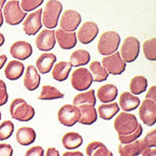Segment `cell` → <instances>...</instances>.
Listing matches in <instances>:
<instances>
[{
	"label": "cell",
	"instance_id": "obj_1",
	"mask_svg": "<svg viewBox=\"0 0 156 156\" xmlns=\"http://www.w3.org/2000/svg\"><path fill=\"white\" fill-rule=\"evenodd\" d=\"M62 11V5L58 0H48L42 9L41 21L42 24L48 29L56 28Z\"/></svg>",
	"mask_w": 156,
	"mask_h": 156
},
{
	"label": "cell",
	"instance_id": "obj_2",
	"mask_svg": "<svg viewBox=\"0 0 156 156\" xmlns=\"http://www.w3.org/2000/svg\"><path fill=\"white\" fill-rule=\"evenodd\" d=\"M34 109L23 98H16L10 105V114L12 119L19 122H29L34 116Z\"/></svg>",
	"mask_w": 156,
	"mask_h": 156
},
{
	"label": "cell",
	"instance_id": "obj_3",
	"mask_svg": "<svg viewBox=\"0 0 156 156\" xmlns=\"http://www.w3.org/2000/svg\"><path fill=\"white\" fill-rule=\"evenodd\" d=\"M117 136H125L133 133L139 126L137 117L129 112H119L113 123Z\"/></svg>",
	"mask_w": 156,
	"mask_h": 156
},
{
	"label": "cell",
	"instance_id": "obj_4",
	"mask_svg": "<svg viewBox=\"0 0 156 156\" xmlns=\"http://www.w3.org/2000/svg\"><path fill=\"white\" fill-rule=\"evenodd\" d=\"M121 43V37L116 31H109L103 32L100 36V39L97 44V50L99 54L103 56H108L116 52Z\"/></svg>",
	"mask_w": 156,
	"mask_h": 156
},
{
	"label": "cell",
	"instance_id": "obj_5",
	"mask_svg": "<svg viewBox=\"0 0 156 156\" xmlns=\"http://www.w3.org/2000/svg\"><path fill=\"white\" fill-rule=\"evenodd\" d=\"M2 15H3V20H5V22L9 25L15 26L21 24L25 20L27 14H26V12H24L21 9L20 1H17V0H11V1H9V2H7L3 5Z\"/></svg>",
	"mask_w": 156,
	"mask_h": 156
},
{
	"label": "cell",
	"instance_id": "obj_6",
	"mask_svg": "<svg viewBox=\"0 0 156 156\" xmlns=\"http://www.w3.org/2000/svg\"><path fill=\"white\" fill-rule=\"evenodd\" d=\"M140 52V42L135 37H127L121 45L119 53L125 62H133L139 56Z\"/></svg>",
	"mask_w": 156,
	"mask_h": 156
},
{
	"label": "cell",
	"instance_id": "obj_7",
	"mask_svg": "<svg viewBox=\"0 0 156 156\" xmlns=\"http://www.w3.org/2000/svg\"><path fill=\"white\" fill-rule=\"evenodd\" d=\"M94 82L93 76L88 69L86 68H76L71 73V85L74 90L79 92H85L90 90V85Z\"/></svg>",
	"mask_w": 156,
	"mask_h": 156
},
{
	"label": "cell",
	"instance_id": "obj_8",
	"mask_svg": "<svg viewBox=\"0 0 156 156\" xmlns=\"http://www.w3.org/2000/svg\"><path fill=\"white\" fill-rule=\"evenodd\" d=\"M101 65L105 68V70L108 72V74H112V76H119L126 69V62L122 59L117 51L111 55L105 56L102 58Z\"/></svg>",
	"mask_w": 156,
	"mask_h": 156
},
{
	"label": "cell",
	"instance_id": "obj_9",
	"mask_svg": "<svg viewBox=\"0 0 156 156\" xmlns=\"http://www.w3.org/2000/svg\"><path fill=\"white\" fill-rule=\"evenodd\" d=\"M58 122L67 127H72L79 122L80 119V110L73 105H64L60 107L57 112Z\"/></svg>",
	"mask_w": 156,
	"mask_h": 156
},
{
	"label": "cell",
	"instance_id": "obj_10",
	"mask_svg": "<svg viewBox=\"0 0 156 156\" xmlns=\"http://www.w3.org/2000/svg\"><path fill=\"white\" fill-rule=\"evenodd\" d=\"M139 108V117L143 124L147 126H154L156 122V102L151 99L145 98L140 102Z\"/></svg>",
	"mask_w": 156,
	"mask_h": 156
},
{
	"label": "cell",
	"instance_id": "obj_11",
	"mask_svg": "<svg viewBox=\"0 0 156 156\" xmlns=\"http://www.w3.org/2000/svg\"><path fill=\"white\" fill-rule=\"evenodd\" d=\"M41 15L42 9H38L25 17L26 20H24L23 29L27 36H36L40 31V29L42 28Z\"/></svg>",
	"mask_w": 156,
	"mask_h": 156
},
{
	"label": "cell",
	"instance_id": "obj_12",
	"mask_svg": "<svg viewBox=\"0 0 156 156\" xmlns=\"http://www.w3.org/2000/svg\"><path fill=\"white\" fill-rule=\"evenodd\" d=\"M99 32V28L95 22H85L80 27L76 34V39L82 44H90L94 41Z\"/></svg>",
	"mask_w": 156,
	"mask_h": 156
},
{
	"label": "cell",
	"instance_id": "obj_13",
	"mask_svg": "<svg viewBox=\"0 0 156 156\" xmlns=\"http://www.w3.org/2000/svg\"><path fill=\"white\" fill-rule=\"evenodd\" d=\"M81 14L74 10H66L60 17L59 25L62 30L66 31H76L81 24Z\"/></svg>",
	"mask_w": 156,
	"mask_h": 156
},
{
	"label": "cell",
	"instance_id": "obj_14",
	"mask_svg": "<svg viewBox=\"0 0 156 156\" xmlns=\"http://www.w3.org/2000/svg\"><path fill=\"white\" fill-rule=\"evenodd\" d=\"M56 44L55 30L43 29L36 38V45L42 52H50Z\"/></svg>",
	"mask_w": 156,
	"mask_h": 156
},
{
	"label": "cell",
	"instance_id": "obj_15",
	"mask_svg": "<svg viewBox=\"0 0 156 156\" xmlns=\"http://www.w3.org/2000/svg\"><path fill=\"white\" fill-rule=\"evenodd\" d=\"M10 54L16 60H25L32 54V46L27 41H16L10 48Z\"/></svg>",
	"mask_w": 156,
	"mask_h": 156
},
{
	"label": "cell",
	"instance_id": "obj_16",
	"mask_svg": "<svg viewBox=\"0 0 156 156\" xmlns=\"http://www.w3.org/2000/svg\"><path fill=\"white\" fill-rule=\"evenodd\" d=\"M55 39L62 50H71L76 46L78 39L74 31H66L62 28H58L55 31Z\"/></svg>",
	"mask_w": 156,
	"mask_h": 156
},
{
	"label": "cell",
	"instance_id": "obj_17",
	"mask_svg": "<svg viewBox=\"0 0 156 156\" xmlns=\"http://www.w3.org/2000/svg\"><path fill=\"white\" fill-rule=\"evenodd\" d=\"M145 147L143 140H135L130 143H119L117 151L121 156H139Z\"/></svg>",
	"mask_w": 156,
	"mask_h": 156
},
{
	"label": "cell",
	"instance_id": "obj_18",
	"mask_svg": "<svg viewBox=\"0 0 156 156\" xmlns=\"http://www.w3.org/2000/svg\"><path fill=\"white\" fill-rule=\"evenodd\" d=\"M24 86H25L26 90H36L40 85V73L38 72V70L36 69V67L31 66H27L26 70L24 71Z\"/></svg>",
	"mask_w": 156,
	"mask_h": 156
},
{
	"label": "cell",
	"instance_id": "obj_19",
	"mask_svg": "<svg viewBox=\"0 0 156 156\" xmlns=\"http://www.w3.org/2000/svg\"><path fill=\"white\" fill-rule=\"evenodd\" d=\"M140 102L141 101L139 97L135 96L129 92H124L119 96L117 105L124 112H130V111L136 110L140 106Z\"/></svg>",
	"mask_w": 156,
	"mask_h": 156
},
{
	"label": "cell",
	"instance_id": "obj_20",
	"mask_svg": "<svg viewBox=\"0 0 156 156\" xmlns=\"http://www.w3.org/2000/svg\"><path fill=\"white\" fill-rule=\"evenodd\" d=\"M96 97L100 100V102L102 103H109L113 102L114 99L117 97L119 94V90L114 84H105L102 86L97 90V92L95 93Z\"/></svg>",
	"mask_w": 156,
	"mask_h": 156
},
{
	"label": "cell",
	"instance_id": "obj_21",
	"mask_svg": "<svg viewBox=\"0 0 156 156\" xmlns=\"http://www.w3.org/2000/svg\"><path fill=\"white\" fill-rule=\"evenodd\" d=\"M56 62V55L55 54L45 53L41 54L39 57L37 58V62H36V69L38 70V72H40L41 74H45L48 71L52 70L54 64Z\"/></svg>",
	"mask_w": 156,
	"mask_h": 156
},
{
	"label": "cell",
	"instance_id": "obj_22",
	"mask_svg": "<svg viewBox=\"0 0 156 156\" xmlns=\"http://www.w3.org/2000/svg\"><path fill=\"white\" fill-rule=\"evenodd\" d=\"M80 110V119L79 122L82 125H92L98 119L97 115V110L94 106H90V105H83V106L78 107Z\"/></svg>",
	"mask_w": 156,
	"mask_h": 156
},
{
	"label": "cell",
	"instance_id": "obj_23",
	"mask_svg": "<svg viewBox=\"0 0 156 156\" xmlns=\"http://www.w3.org/2000/svg\"><path fill=\"white\" fill-rule=\"evenodd\" d=\"M24 71H25V67H24L23 62L20 60H11L5 66V76L8 80L16 81L23 76Z\"/></svg>",
	"mask_w": 156,
	"mask_h": 156
},
{
	"label": "cell",
	"instance_id": "obj_24",
	"mask_svg": "<svg viewBox=\"0 0 156 156\" xmlns=\"http://www.w3.org/2000/svg\"><path fill=\"white\" fill-rule=\"evenodd\" d=\"M36 137H37V135H36L34 129L27 126L19 128L15 133L16 141L23 147H27V145H30L31 143H34L36 141Z\"/></svg>",
	"mask_w": 156,
	"mask_h": 156
},
{
	"label": "cell",
	"instance_id": "obj_25",
	"mask_svg": "<svg viewBox=\"0 0 156 156\" xmlns=\"http://www.w3.org/2000/svg\"><path fill=\"white\" fill-rule=\"evenodd\" d=\"M71 64L69 62H59L57 64H54L52 68V78L58 82H62L68 79L70 71H71Z\"/></svg>",
	"mask_w": 156,
	"mask_h": 156
},
{
	"label": "cell",
	"instance_id": "obj_26",
	"mask_svg": "<svg viewBox=\"0 0 156 156\" xmlns=\"http://www.w3.org/2000/svg\"><path fill=\"white\" fill-rule=\"evenodd\" d=\"M83 137L79 133L76 131H69L66 133L62 138V144L65 149L69 151H73L82 145Z\"/></svg>",
	"mask_w": 156,
	"mask_h": 156
},
{
	"label": "cell",
	"instance_id": "obj_27",
	"mask_svg": "<svg viewBox=\"0 0 156 156\" xmlns=\"http://www.w3.org/2000/svg\"><path fill=\"white\" fill-rule=\"evenodd\" d=\"M119 112V107L117 105V102H114V101L109 103H102L97 109V115L100 119H106V121L113 119Z\"/></svg>",
	"mask_w": 156,
	"mask_h": 156
},
{
	"label": "cell",
	"instance_id": "obj_28",
	"mask_svg": "<svg viewBox=\"0 0 156 156\" xmlns=\"http://www.w3.org/2000/svg\"><path fill=\"white\" fill-rule=\"evenodd\" d=\"M87 156H113V153L100 141H92L87 144L86 149Z\"/></svg>",
	"mask_w": 156,
	"mask_h": 156
},
{
	"label": "cell",
	"instance_id": "obj_29",
	"mask_svg": "<svg viewBox=\"0 0 156 156\" xmlns=\"http://www.w3.org/2000/svg\"><path fill=\"white\" fill-rule=\"evenodd\" d=\"M96 94L93 88L82 92L80 94L76 95L73 98V106H83V105H90V106H94L96 105Z\"/></svg>",
	"mask_w": 156,
	"mask_h": 156
},
{
	"label": "cell",
	"instance_id": "obj_30",
	"mask_svg": "<svg viewBox=\"0 0 156 156\" xmlns=\"http://www.w3.org/2000/svg\"><path fill=\"white\" fill-rule=\"evenodd\" d=\"M147 80L145 76H135L130 80L129 83V90L133 95L138 96V95H141L147 90Z\"/></svg>",
	"mask_w": 156,
	"mask_h": 156
},
{
	"label": "cell",
	"instance_id": "obj_31",
	"mask_svg": "<svg viewBox=\"0 0 156 156\" xmlns=\"http://www.w3.org/2000/svg\"><path fill=\"white\" fill-rule=\"evenodd\" d=\"M90 60V55L86 50H76L70 55V64L72 67H81L88 64Z\"/></svg>",
	"mask_w": 156,
	"mask_h": 156
},
{
	"label": "cell",
	"instance_id": "obj_32",
	"mask_svg": "<svg viewBox=\"0 0 156 156\" xmlns=\"http://www.w3.org/2000/svg\"><path fill=\"white\" fill-rule=\"evenodd\" d=\"M38 98L40 100H55L64 98V93L52 85H43Z\"/></svg>",
	"mask_w": 156,
	"mask_h": 156
},
{
	"label": "cell",
	"instance_id": "obj_33",
	"mask_svg": "<svg viewBox=\"0 0 156 156\" xmlns=\"http://www.w3.org/2000/svg\"><path fill=\"white\" fill-rule=\"evenodd\" d=\"M88 71L90 72V74H92V76H93V81H95V82H102V81H106L109 76L108 72L105 70L102 65L99 62H97V60L90 62V70H88Z\"/></svg>",
	"mask_w": 156,
	"mask_h": 156
},
{
	"label": "cell",
	"instance_id": "obj_34",
	"mask_svg": "<svg viewBox=\"0 0 156 156\" xmlns=\"http://www.w3.org/2000/svg\"><path fill=\"white\" fill-rule=\"evenodd\" d=\"M143 54L145 58L152 62L156 60V38L152 37L143 42Z\"/></svg>",
	"mask_w": 156,
	"mask_h": 156
},
{
	"label": "cell",
	"instance_id": "obj_35",
	"mask_svg": "<svg viewBox=\"0 0 156 156\" xmlns=\"http://www.w3.org/2000/svg\"><path fill=\"white\" fill-rule=\"evenodd\" d=\"M14 131V124L7 119V121H3L1 124H0V140H8L12 135H13Z\"/></svg>",
	"mask_w": 156,
	"mask_h": 156
},
{
	"label": "cell",
	"instance_id": "obj_36",
	"mask_svg": "<svg viewBox=\"0 0 156 156\" xmlns=\"http://www.w3.org/2000/svg\"><path fill=\"white\" fill-rule=\"evenodd\" d=\"M142 131H143L142 126L139 124L137 129L133 130V133H128V135H125V136H117V137H119V143H130L135 140H138V139L141 137V135H142Z\"/></svg>",
	"mask_w": 156,
	"mask_h": 156
},
{
	"label": "cell",
	"instance_id": "obj_37",
	"mask_svg": "<svg viewBox=\"0 0 156 156\" xmlns=\"http://www.w3.org/2000/svg\"><path fill=\"white\" fill-rule=\"evenodd\" d=\"M44 0H22L20 2L21 9L24 12H31L40 7Z\"/></svg>",
	"mask_w": 156,
	"mask_h": 156
},
{
	"label": "cell",
	"instance_id": "obj_38",
	"mask_svg": "<svg viewBox=\"0 0 156 156\" xmlns=\"http://www.w3.org/2000/svg\"><path fill=\"white\" fill-rule=\"evenodd\" d=\"M143 142L147 147H155L156 145V129L149 131L143 138Z\"/></svg>",
	"mask_w": 156,
	"mask_h": 156
},
{
	"label": "cell",
	"instance_id": "obj_39",
	"mask_svg": "<svg viewBox=\"0 0 156 156\" xmlns=\"http://www.w3.org/2000/svg\"><path fill=\"white\" fill-rule=\"evenodd\" d=\"M9 99V95L7 92V85L2 80H0V107L5 106Z\"/></svg>",
	"mask_w": 156,
	"mask_h": 156
},
{
	"label": "cell",
	"instance_id": "obj_40",
	"mask_svg": "<svg viewBox=\"0 0 156 156\" xmlns=\"http://www.w3.org/2000/svg\"><path fill=\"white\" fill-rule=\"evenodd\" d=\"M25 156H44V150L40 145H34L26 151Z\"/></svg>",
	"mask_w": 156,
	"mask_h": 156
},
{
	"label": "cell",
	"instance_id": "obj_41",
	"mask_svg": "<svg viewBox=\"0 0 156 156\" xmlns=\"http://www.w3.org/2000/svg\"><path fill=\"white\" fill-rule=\"evenodd\" d=\"M13 147L9 143H0V156H12Z\"/></svg>",
	"mask_w": 156,
	"mask_h": 156
},
{
	"label": "cell",
	"instance_id": "obj_42",
	"mask_svg": "<svg viewBox=\"0 0 156 156\" xmlns=\"http://www.w3.org/2000/svg\"><path fill=\"white\" fill-rule=\"evenodd\" d=\"M145 98L151 99V100H153V101L156 100V86L155 85H153V86H151V87L149 88L147 95H145Z\"/></svg>",
	"mask_w": 156,
	"mask_h": 156
},
{
	"label": "cell",
	"instance_id": "obj_43",
	"mask_svg": "<svg viewBox=\"0 0 156 156\" xmlns=\"http://www.w3.org/2000/svg\"><path fill=\"white\" fill-rule=\"evenodd\" d=\"M139 156H156L155 147H145Z\"/></svg>",
	"mask_w": 156,
	"mask_h": 156
},
{
	"label": "cell",
	"instance_id": "obj_44",
	"mask_svg": "<svg viewBox=\"0 0 156 156\" xmlns=\"http://www.w3.org/2000/svg\"><path fill=\"white\" fill-rule=\"evenodd\" d=\"M44 156H59V152L57 151V149L55 147H48L45 152Z\"/></svg>",
	"mask_w": 156,
	"mask_h": 156
},
{
	"label": "cell",
	"instance_id": "obj_45",
	"mask_svg": "<svg viewBox=\"0 0 156 156\" xmlns=\"http://www.w3.org/2000/svg\"><path fill=\"white\" fill-rule=\"evenodd\" d=\"M62 156H84L80 151H67L62 154Z\"/></svg>",
	"mask_w": 156,
	"mask_h": 156
},
{
	"label": "cell",
	"instance_id": "obj_46",
	"mask_svg": "<svg viewBox=\"0 0 156 156\" xmlns=\"http://www.w3.org/2000/svg\"><path fill=\"white\" fill-rule=\"evenodd\" d=\"M8 57L7 55H0V70L3 68V66L5 65V62H7Z\"/></svg>",
	"mask_w": 156,
	"mask_h": 156
},
{
	"label": "cell",
	"instance_id": "obj_47",
	"mask_svg": "<svg viewBox=\"0 0 156 156\" xmlns=\"http://www.w3.org/2000/svg\"><path fill=\"white\" fill-rule=\"evenodd\" d=\"M3 21H5V20H3V15H2V10L0 9V27H1V26H2V24H3Z\"/></svg>",
	"mask_w": 156,
	"mask_h": 156
},
{
	"label": "cell",
	"instance_id": "obj_48",
	"mask_svg": "<svg viewBox=\"0 0 156 156\" xmlns=\"http://www.w3.org/2000/svg\"><path fill=\"white\" fill-rule=\"evenodd\" d=\"M3 43H5V37L2 34H0V46H2Z\"/></svg>",
	"mask_w": 156,
	"mask_h": 156
},
{
	"label": "cell",
	"instance_id": "obj_49",
	"mask_svg": "<svg viewBox=\"0 0 156 156\" xmlns=\"http://www.w3.org/2000/svg\"><path fill=\"white\" fill-rule=\"evenodd\" d=\"M5 2H7V0H0V9H2L3 5H5Z\"/></svg>",
	"mask_w": 156,
	"mask_h": 156
},
{
	"label": "cell",
	"instance_id": "obj_50",
	"mask_svg": "<svg viewBox=\"0 0 156 156\" xmlns=\"http://www.w3.org/2000/svg\"><path fill=\"white\" fill-rule=\"evenodd\" d=\"M0 119H1V112H0Z\"/></svg>",
	"mask_w": 156,
	"mask_h": 156
}]
</instances>
